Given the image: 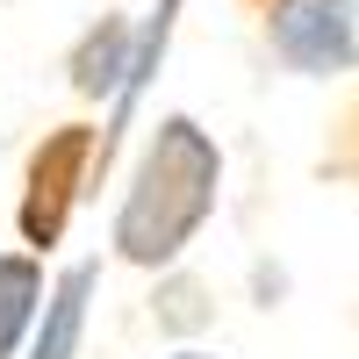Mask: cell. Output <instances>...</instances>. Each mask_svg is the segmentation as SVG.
Returning a JSON list of instances; mask_svg holds the SVG:
<instances>
[{
	"instance_id": "cell-3",
	"label": "cell",
	"mask_w": 359,
	"mask_h": 359,
	"mask_svg": "<svg viewBox=\"0 0 359 359\" xmlns=\"http://www.w3.org/2000/svg\"><path fill=\"white\" fill-rule=\"evenodd\" d=\"M266 43L287 72L338 79L359 65V0H273L266 8Z\"/></svg>"
},
{
	"instance_id": "cell-6",
	"label": "cell",
	"mask_w": 359,
	"mask_h": 359,
	"mask_svg": "<svg viewBox=\"0 0 359 359\" xmlns=\"http://www.w3.org/2000/svg\"><path fill=\"white\" fill-rule=\"evenodd\" d=\"M323 172L359 180V101L345 108V123H338V137H331V151H323Z\"/></svg>"
},
{
	"instance_id": "cell-7",
	"label": "cell",
	"mask_w": 359,
	"mask_h": 359,
	"mask_svg": "<svg viewBox=\"0 0 359 359\" xmlns=\"http://www.w3.org/2000/svg\"><path fill=\"white\" fill-rule=\"evenodd\" d=\"M172 359H216V352H172Z\"/></svg>"
},
{
	"instance_id": "cell-1",
	"label": "cell",
	"mask_w": 359,
	"mask_h": 359,
	"mask_svg": "<svg viewBox=\"0 0 359 359\" xmlns=\"http://www.w3.org/2000/svg\"><path fill=\"white\" fill-rule=\"evenodd\" d=\"M216 180H223V158L208 144V130L194 115H165L137 158L123 216H115V259L172 266L187 252V237L208 223V208H216Z\"/></svg>"
},
{
	"instance_id": "cell-4",
	"label": "cell",
	"mask_w": 359,
	"mask_h": 359,
	"mask_svg": "<svg viewBox=\"0 0 359 359\" xmlns=\"http://www.w3.org/2000/svg\"><path fill=\"white\" fill-rule=\"evenodd\" d=\"M43 302V252H0V359H15Z\"/></svg>"
},
{
	"instance_id": "cell-8",
	"label": "cell",
	"mask_w": 359,
	"mask_h": 359,
	"mask_svg": "<svg viewBox=\"0 0 359 359\" xmlns=\"http://www.w3.org/2000/svg\"><path fill=\"white\" fill-rule=\"evenodd\" d=\"M245 8H273V0H245Z\"/></svg>"
},
{
	"instance_id": "cell-5",
	"label": "cell",
	"mask_w": 359,
	"mask_h": 359,
	"mask_svg": "<svg viewBox=\"0 0 359 359\" xmlns=\"http://www.w3.org/2000/svg\"><path fill=\"white\" fill-rule=\"evenodd\" d=\"M123 57H130V29L108 15L94 36L72 50V86H79V94H108V86L123 79Z\"/></svg>"
},
{
	"instance_id": "cell-2",
	"label": "cell",
	"mask_w": 359,
	"mask_h": 359,
	"mask_svg": "<svg viewBox=\"0 0 359 359\" xmlns=\"http://www.w3.org/2000/svg\"><path fill=\"white\" fill-rule=\"evenodd\" d=\"M94 144L101 130L94 123H57L36 151H29V172H22V208H15V223H22V245L29 252H57V237H65L72 223V208L86 194V165H94Z\"/></svg>"
}]
</instances>
